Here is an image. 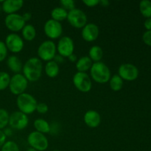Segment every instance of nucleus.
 I'll return each mask as SVG.
<instances>
[{
    "mask_svg": "<svg viewBox=\"0 0 151 151\" xmlns=\"http://www.w3.org/2000/svg\"><path fill=\"white\" fill-rule=\"evenodd\" d=\"M26 24V22L24 21L22 15L19 13L7 15L4 18V25L8 30L13 33L22 31L24 27Z\"/></svg>",
    "mask_w": 151,
    "mask_h": 151,
    "instance_id": "9b49d317",
    "label": "nucleus"
},
{
    "mask_svg": "<svg viewBox=\"0 0 151 151\" xmlns=\"http://www.w3.org/2000/svg\"><path fill=\"white\" fill-rule=\"evenodd\" d=\"M88 57L92 60L93 63L101 61L103 58V50L100 46L94 45L90 48L88 51Z\"/></svg>",
    "mask_w": 151,
    "mask_h": 151,
    "instance_id": "5701e85b",
    "label": "nucleus"
},
{
    "mask_svg": "<svg viewBox=\"0 0 151 151\" xmlns=\"http://www.w3.org/2000/svg\"><path fill=\"white\" fill-rule=\"evenodd\" d=\"M109 83L111 89L114 91H120L124 85V81L117 74L111 76V78L109 80Z\"/></svg>",
    "mask_w": 151,
    "mask_h": 151,
    "instance_id": "393cba45",
    "label": "nucleus"
},
{
    "mask_svg": "<svg viewBox=\"0 0 151 151\" xmlns=\"http://www.w3.org/2000/svg\"><path fill=\"white\" fill-rule=\"evenodd\" d=\"M44 71L47 77L50 78H55L60 73V67L59 65L52 60L47 62L44 66Z\"/></svg>",
    "mask_w": 151,
    "mask_h": 151,
    "instance_id": "aec40b11",
    "label": "nucleus"
},
{
    "mask_svg": "<svg viewBox=\"0 0 151 151\" xmlns=\"http://www.w3.org/2000/svg\"><path fill=\"white\" fill-rule=\"evenodd\" d=\"M139 11L144 17L151 18V1L142 0L139 3Z\"/></svg>",
    "mask_w": 151,
    "mask_h": 151,
    "instance_id": "a878e982",
    "label": "nucleus"
},
{
    "mask_svg": "<svg viewBox=\"0 0 151 151\" xmlns=\"http://www.w3.org/2000/svg\"><path fill=\"white\" fill-rule=\"evenodd\" d=\"M72 82L75 88L83 93H87L92 88V80L89 75L84 72H77L72 78Z\"/></svg>",
    "mask_w": 151,
    "mask_h": 151,
    "instance_id": "0eeeda50",
    "label": "nucleus"
},
{
    "mask_svg": "<svg viewBox=\"0 0 151 151\" xmlns=\"http://www.w3.org/2000/svg\"><path fill=\"white\" fill-rule=\"evenodd\" d=\"M27 143L30 147L38 151H44L48 148L49 141L44 134L34 131L27 137Z\"/></svg>",
    "mask_w": 151,
    "mask_h": 151,
    "instance_id": "423d86ee",
    "label": "nucleus"
},
{
    "mask_svg": "<svg viewBox=\"0 0 151 151\" xmlns=\"http://www.w3.org/2000/svg\"><path fill=\"white\" fill-rule=\"evenodd\" d=\"M53 60H54V61H55L56 63L59 65L60 63H62L63 61H64V58L62 57V56L60 55L56 54V55L55 56Z\"/></svg>",
    "mask_w": 151,
    "mask_h": 151,
    "instance_id": "c9c22d12",
    "label": "nucleus"
},
{
    "mask_svg": "<svg viewBox=\"0 0 151 151\" xmlns=\"http://www.w3.org/2000/svg\"><path fill=\"white\" fill-rule=\"evenodd\" d=\"M37 104L38 103L36 99L29 93L24 92L17 96L16 106L19 109V111L27 116L32 114L34 111H35Z\"/></svg>",
    "mask_w": 151,
    "mask_h": 151,
    "instance_id": "7ed1b4c3",
    "label": "nucleus"
},
{
    "mask_svg": "<svg viewBox=\"0 0 151 151\" xmlns=\"http://www.w3.org/2000/svg\"><path fill=\"white\" fill-rule=\"evenodd\" d=\"M9 114L8 111L4 109H0V130L3 131L7 128L9 123Z\"/></svg>",
    "mask_w": 151,
    "mask_h": 151,
    "instance_id": "bb28decb",
    "label": "nucleus"
},
{
    "mask_svg": "<svg viewBox=\"0 0 151 151\" xmlns=\"http://www.w3.org/2000/svg\"><path fill=\"white\" fill-rule=\"evenodd\" d=\"M99 4H100L102 7H109V4H110V1H109V0H100V3H99Z\"/></svg>",
    "mask_w": 151,
    "mask_h": 151,
    "instance_id": "ea45409f",
    "label": "nucleus"
},
{
    "mask_svg": "<svg viewBox=\"0 0 151 151\" xmlns=\"http://www.w3.org/2000/svg\"><path fill=\"white\" fill-rule=\"evenodd\" d=\"M89 72L91 79L97 83L104 84L109 83L111 78L110 69L106 63L102 61L93 63Z\"/></svg>",
    "mask_w": 151,
    "mask_h": 151,
    "instance_id": "f03ea898",
    "label": "nucleus"
},
{
    "mask_svg": "<svg viewBox=\"0 0 151 151\" xmlns=\"http://www.w3.org/2000/svg\"><path fill=\"white\" fill-rule=\"evenodd\" d=\"M92 64V60L89 58L88 56H83L78 59L75 63V67L78 72L87 73V72L90 70Z\"/></svg>",
    "mask_w": 151,
    "mask_h": 151,
    "instance_id": "6ab92c4d",
    "label": "nucleus"
},
{
    "mask_svg": "<svg viewBox=\"0 0 151 151\" xmlns=\"http://www.w3.org/2000/svg\"><path fill=\"white\" fill-rule=\"evenodd\" d=\"M24 1L22 0H5L2 1L1 9L3 12L7 15L16 13L22 8Z\"/></svg>",
    "mask_w": 151,
    "mask_h": 151,
    "instance_id": "f3484780",
    "label": "nucleus"
},
{
    "mask_svg": "<svg viewBox=\"0 0 151 151\" xmlns=\"http://www.w3.org/2000/svg\"><path fill=\"white\" fill-rule=\"evenodd\" d=\"M1 151H20L17 143L14 141H6L1 147Z\"/></svg>",
    "mask_w": 151,
    "mask_h": 151,
    "instance_id": "c85d7f7f",
    "label": "nucleus"
},
{
    "mask_svg": "<svg viewBox=\"0 0 151 151\" xmlns=\"http://www.w3.org/2000/svg\"><path fill=\"white\" fill-rule=\"evenodd\" d=\"M8 50L4 41H0V62H2L7 58Z\"/></svg>",
    "mask_w": 151,
    "mask_h": 151,
    "instance_id": "7c9ffc66",
    "label": "nucleus"
},
{
    "mask_svg": "<svg viewBox=\"0 0 151 151\" xmlns=\"http://www.w3.org/2000/svg\"><path fill=\"white\" fill-rule=\"evenodd\" d=\"M58 55L63 58H68L74 54L75 51V43L72 38L69 36L60 37L58 44L56 45Z\"/></svg>",
    "mask_w": 151,
    "mask_h": 151,
    "instance_id": "ddd939ff",
    "label": "nucleus"
},
{
    "mask_svg": "<svg viewBox=\"0 0 151 151\" xmlns=\"http://www.w3.org/2000/svg\"><path fill=\"white\" fill-rule=\"evenodd\" d=\"M57 53L56 44L51 40L43 41L38 47L37 55L41 61L48 62L52 60Z\"/></svg>",
    "mask_w": 151,
    "mask_h": 151,
    "instance_id": "20e7f679",
    "label": "nucleus"
},
{
    "mask_svg": "<svg viewBox=\"0 0 151 151\" xmlns=\"http://www.w3.org/2000/svg\"><path fill=\"white\" fill-rule=\"evenodd\" d=\"M28 124H29L28 116L22 112L16 111L10 114L8 125L13 130L22 131L27 127Z\"/></svg>",
    "mask_w": 151,
    "mask_h": 151,
    "instance_id": "1a4fd4ad",
    "label": "nucleus"
},
{
    "mask_svg": "<svg viewBox=\"0 0 151 151\" xmlns=\"http://www.w3.org/2000/svg\"><path fill=\"white\" fill-rule=\"evenodd\" d=\"M66 20L71 26L77 29H82L88 22L86 14L82 10L76 7L68 12Z\"/></svg>",
    "mask_w": 151,
    "mask_h": 151,
    "instance_id": "6e6552de",
    "label": "nucleus"
},
{
    "mask_svg": "<svg viewBox=\"0 0 151 151\" xmlns=\"http://www.w3.org/2000/svg\"><path fill=\"white\" fill-rule=\"evenodd\" d=\"M7 66L14 74H19L22 72L23 64L19 58L16 55H10L7 58Z\"/></svg>",
    "mask_w": 151,
    "mask_h": 151,
    "instance_id": "a211bd4d",
    "label": "nucleus"
},
{
    "mask_svg": "<svg viewBox=\"0 0 151 151\" xmlns=\"http://www.w3.org/2000/svg\"><path fill=\"white\" fill-rule=\"evenodd\" d=\"M84 123L91 128H97L101 122V116L94 110H88L83 116Z\"/></svg>",
    "mask_w": 151,
    "mask_h": 151,
    "instance_id": "dca6fc26",
    "label": "nucleus"
},
{
    "mask_svg": "<svg viewBox=\"0 0 151 151\" xmlns=\"http://www.w3.org/2000/svg\"><path fill=\"white\" fill-rule=\"evenodd\" d=\"M6 140H7V137L4 135L3 131H1V130H0V148H1V147H2L3 145L5 143Z\"/></svg>",
    "mask_w": 151,
    "mask_h": 151,
    "instance_id": "f704fd0d",
    "label": "nucleus"
},
{
    "mask_svg": "<svg viewBox=\"0 0 151 151\" xmlns=\"http://www.w3.org/2000/svg\"><path fill=\"white\" fill-rule=\"evenodd\" d=\"M3 132H4V135L6 136V137H11L13 134V129L11 128H5L4 130H3Z\"/></svg>",
    "mask_w": 151,
    "mask_h": 151,
    "instance_id": "e433bc0d",
    "label": "nucleus"
},
{
    "mask_svg": "<svg viewBox=\"0 0 151 151\" xmlns=\"http://www.w3.org/2000/svg\"><path fill=\"white\" fill-rule=\"evenodd\" d=\"M36 111L38 114H45L48 112L49 107L46 103H40L37 104L36 106Z\"/></svg>",
    "mask_w": 151,
    "mask_h": 151,
    "instance_id": "2f4dec72",
    "label": "nucleus"
},
{
    "mask_svg": "<svg viewBox=\"0 0 151 151\" xmlns=\"http://www.w3.org/2000/svg\"><path fill=\"white\" fill-rule=\"evenodd\" d=\"M100 35V29L94 23H87L81 30L83 39L86 42H92L97 39Z\"/></svg>",
    "mask_w": 151,
    "mask_h": 151,
    "instance_id": "2eb2a0df",
    "label": "nucleus"
},
{
    "mask_svg": "<svg viewBox=\"0 0 151 151\" xmlns=\"http://www.w3.org/2000/svg\"><path fill=\"white\" fill-rule=\"evenodd\" d=\"M43 72V63L38 57L28 59L22 68V75L28 82H36L41 78Z\"/></svg>",
    "mask_w": 151,
    "mask_h": 151,
    "instance_id": "f257e3e1",
    "label": "nucleus"
},
{
    "mask_svg": "<svg viewBox=\"0 0 151 151\" xmlns=\"http://www.w3.org/2000/svg\"><path fill=\"white\" fill-rule=\"evenodd\" d=\"M68 59H69L71 62H72V63H75V62H77V60H78V58L75 54H72L69 57H68Z\"/></svg>",
    "mask_w": 151,
    "mask_h": 151,
    "instance_id": "a19ab883",
    "label": "nucleus"
},
{
    "mask_svg": "<svg viewBox=\"0 0 151 151\" xmlns=\"http://www.w3.org/2000/svg\"><path fill=\"white\" fill-rule=\"evenodd\" d=\"M36 37V29L33 25L26 24L22 29V38L27 41H32Z\"/></svg>",
    "mask_w": 151,
    "mask_h": 151,
    "instance_id": "412c9836",
    "label": "nucleus"
},
{
    "mask_svg": "<svg viewBox=\"0 0 151 151\" xmlns=\"http://www.w3.org/2000/svg\"><path fill=\"white\" fill-rule=\"evenodd\" d=\"M83 3L88 7H94L98 5L100 0H83Z\"/></svg>",
    "mask_w": 151,
    "mask_h": 151,
    "instance_id": "72a5a7b5",
    "label": "nucleus"
},
{
    "mask_svg": "<svg viewBox=\"0 0 151 151\" xmlns=\"http://www.w3.org/2000/svg\"><path fill=\"white\" fill-rule=\"evenodd\" d=\"M144 27L147 30H151V18H148L145 21Z\"/></svg>",
    "mask_w": 151,
    "mask_h": 151,
    "instance_id": "58836bf2",
    "label": "nucleus"
},
{
    "mask_svg": "<svg viewBox=\"0 0 151 151\" xmlns=\"http://www.w3.org/2000/svg\"><path fill=\"white\" fill-rule=\"evenodd\" d=\"M10 78L7 72H0V91H4L9 87Z\"/></svg>",
    "mask_w": 151,
    "mask_h": 151,
    "instance_id": "cd10ccee",
    "label": "nucleus"
},
{
    "mask_svg": "<svg viewBox=\"0 0 151 151\" xmlns=\"http://www.w3.org/2000/svg\"><path fill=\"white\" fill-rule=\"evenodd\" d=\"M51 151H60V150H51Z\"/></svg>",
    "mask_w": 151,
    "mask_h": 151,
    "instance_id": "37998d69",
    "label": "nucleus"
},
{
    "mask_svg": "<svg viewBox=\"0 0 151 151\" xmlns=\"http://www.w3.org/2000/svg\"><path fill=\"white\" fill-rule=\"evenodd\" d=\"M27 151H38V150H35V149L32 148V147H29V148H28L27 150Z\"/></svg>",
    "mask_w": 151,
    "mask_h": 151,
    "instance_id": "79ce46f5",
    "label": "nucleus"
},
{
    "mask_svg": "<svg viewBox=\"0 0 151 151\" xmlns=\"http://www.w3.org/2000/svg\"><path fill=\"white\" fill-rule=\"evenodd\" d=\"M8 51L12 53H19L22 51L24 46L23 38L17 33H10L6 36L4 41Z\"/></svg>",
    "mask_w": 151,
    "mask_h": 151,
    "instance_id": "4468645a",
    "label": "nucleus"
},
{
    "mask_svg": "<svg viewBox=\"0 0 151 151\" xmlns=\"http://www.w3.org/2000/svg\"><path fill=\"white\" fill-rule=\"evenodd\" d=\"M28 81L22 73L14 74L10 78L8 88L12 94L19 96L25 92L28 87Z\"/></svg>",
    "mask_w": 151,
    "mask_h": 151,
    "instance_id": "39448f33",
    "label": "nucleus"
},
{
    "mask_svg": "<svg viewBox=\"0 0 151 151\" xmlns=\"http://www.w3.org/2000/svg\"><path fill=\"white\" fill-rule=\"evenodd\" d=\"M51 19L58 22L66 20L68 16V11L61 7H55L51 11Z\"/></svg>",
    "mask_w": 151,
    "mask_h": 151,
    "instance_id": "b1692460",
    "label": "nucleus"
},
{
    "mask_svg": "<svg viewBox=\"0 0 151 151\" xmlns=\"http://www.w3.org/2000/svg\"><path fill=\"white\" fill-rule=\"evenodd\" d=\"M44 32L47 38L51 41L58 39L62 37L63 26L60 22L50 19L45 22L44 25Z\"/></svg>",
    "mask_w": 151,
    "mask_h": 151,
    "instance_id": "9d476101",
    "label": "nucleus"
},
{
    "mask_svg": "<svg viewBox=\"0 0 151 151\" xmlns=\"http://www.w3.org/2000/svg\"><path fill=\"white\" fill-rule=\"evenodd\" d=\"M34 128L35 131L45 135L50 133V124L44 119H37L34 121Z\"/></svg>",
    "mask_w": 151,
    "mask_h": 151,
    "instance_id": "4be33fe9",
    "label": "nucleus"
},
{
    "mask_svg": "<svg viewBox=\"0 0 151 151\" xmlns=\"http://www.w3.org/2000/svg\"><path fill=\"white\" fill-rule=\"evenodd\" d=\"M22 18H23L24 21L27 23V22L30 21V19H32V14L29 12H27V13H24L22 15Z\"/></svg>",
    "mask_w": 151,
    "mask_h": 151,
    "instance_id": "4c0bfd02",
    "label": "nucleus"
},
{
    "mask_svg": "<svg viewBox=\"0 0 151 151\" xmlns=\"http://www.w3.org/2000/svg\"><path fill=\"white\" fill-rule=\"evenodd\" d=\"M139 69L135 65L132 63H122L118 68L117 75L123 81H134L139 77Z\"/></svg>",
    "mask_w": 151,
    "mask_h": 151,
    "instance_id": "f8f14e48",
    "label": "nucleus"
},
{
    "mask_svg": "<svg viewBox=\"0 0 151 151\" xmlns=\"http://www.w3.org/2000/svg\"><path fill=\"white\" fill-rule=\"evenodd\" d=\"M142 40L146 45L151 47V30H147L144 32L142 35Z\"/></svg>",
    "mask_w": 151,
    "mask_h": 151,
    "instance_id": "473e14b6",
    "label": "nucleus"
},
{
    "mask_svg": "<svg viewBox=\"0 0 151 151\" xmlns=\"http://www.w3.org/2000/svg\"><path fill=\"white\" fill-rule=\"evenodd\" d=\"M60 4L61 7L67 10L68 12L75 8V2L73 0H61Z\"/></svg>",
    "mask_w": 151,
    "mask_h": 151,
    "instance_id": "c756f323",
    "label": "nucleus"
}]
</instances>
